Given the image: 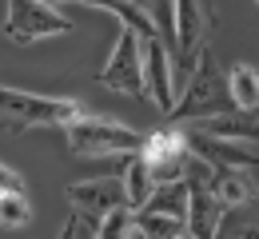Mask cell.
Listing matches in <instances>:
<instances>
[{"label":"cell","mask_w":259,"mask_h":239,"mask_svg":"<svg viewBox=\"0 0 259 239\" xmlns=\"http://www.w3.org/2000/svg\"><path fill=\"white\" fill-rule=\"evenodd\" d=\"M140 52H144V100H152L167 116L171 104H176V76H171L167 44H163L160 36H144L140 40Z\"/></svg>","instance_id":"obj_7"},{"label":"cell","mask_w":259,"mask_h":239,"mask_svg":"<svg viewBox=\"0 0 259 239\" xmlns=\"http://www.w3.org/2000/svg\"><path fill=\"white\" fill-rule=\"evenodd\" d=\"M184 144H188V152H195L199 160H207L215 171H224V168L251 171L255 168V139H220V136L199 132V128H188V132H184Z\"/></svg>","instance_id":"obj_8"},{"label":"cell","mask_w":259,"mask_h":239,"mask_svg":"<svg viewBox=\"0 0 259 239\" xmlns=\"http://www.w3.org/2000/svg\"><path fill=\"white\" fill-rule=\"evenodd\" d=\"M64 32H72V20L56 12V4H44V0H8L4 36L12 44H36L44 36H64Z\"/></svg>","instance_id":"obj_4"},{"label":"cell","mask_w":259,"mask_h":239,"mask_svg":"<svg viewBox=\"0 0 259 239\" xmlns=\"http://www.w3.org/2000/svg\"><path fill=\"white\" fill-rule=\"evenodd\" d=\"M64 196L72 200V207L88 211V215H104L108 207L124 204V187H120V175H96V179H76L68 183Z\"/></svg>","instance_id":"obj_10"},{"label":"cell","mask_w":259,"mask_h":239,"mask_svg":"<svg viewBox=\"0 0 259 239\" xmlns=\"http://www.w3.org/2000/svg\"><path fill=\"white\" fill-rule=\"evenodd\" d=\"M192 128L207 132V136H220V139H255V112L227 108V112H215V116L192 120Z\"/></svg>","instance_id":"obj_11"},{"label":"cell","mask_w":259,"mask_h":239,"mask_svg":"<svg viewBox=\"0 0 259 239\" xmlns=\"http://www.w3.org/2000/svg\"><path fill=\"white\" fill-rule=\"evenodd\" d=\"M64 136H68V148L76 152V156H128L140 148V132H132L124 124H116V120H104V116H76V120H68L64 124Z\"/></svg>","instance_id":"obj_3"},{"label":"cell","mask_w":259,"mask_h":239,"mask_svg":"<svg viewBox=\"0 0 259 239\" xmlns=\"http://www.w3.org/2000/svg\"><path fill=\"white\" fill-rule=\"evenodd\" d=\"M224 80H227L231 108H239V112H255V104H259V76H255V64H235Z\"/></svg>","instance_id":"obj_14"},{"label":"cell","mask_w":259,"mask_h":239,"mask_svg":"<svg viewBox=\"0 0 259 239\" xmlns=\"http://www.w3.org/2000/svg\"><path fill=\"white\" fill-rule=\"evenodd\" d=\"M231 108V96H227V80L215 68V56L211 48L203 44L195 52L192 68L184 76V88L176 92V104L167 112V120H199V116H215V112H227Z\"/></svg>","instance_id":"obj_1"},{"label":"cell","mask_w":259,"mask_h":239,"mask_svg":"<svg viewBox=\"0 0 259 239\" xmlns=\"http://www.w3.org/2000/svg\"><path fill=\"white\" fill-rule=\"evenodd\" d=\"M84 108L76 100H56V96H36L0 84V124L12 132L24 128H64L68 120H76Z\"/></svg>","instance_id":"obj_2"},{"label":"cell","mask_w":259,"mask_h":239,"mask_svg":"<svg viewBox=\"0 0 259 239\" xmlns=\"http://www.w3.org/2000/svg\"><path fill=\"white\" fill-rule=\"evenodd\" d=\"M224 204L215 200V192L199 179H188V207H184V231L195 239H211L220 227Z\"/></svg>","instance_id":"obj_9"},{"label":"cell","mask_w":259,"mask_h":239,"mask_svg":"<svg viewBox=\"0 0 259 239\" xmlns=\"http://www.w3.org/2000/svg\"><path fill=\"white\" fill-rule=\"evenodd\" d=\"M211 192H215V200L224 207H247L255 200V179L243 168H224V171H215Z\"/></svg>","instance_id":"obj_12"},{"label":"cell","mask_w":259,"mask_h":239,"mask_svg":"<svg viewBox=\"0 0 259 239\" xmlns=\"http://www.w3.org/2000/svg\"><path fill=\"white\" fill-rule=\"evenodd\" d=\"M28 215H32V207H28V196H24V192L0 187V223H4V227H24Z\"/></svg>","instance_id":"obj_16"},{"label":"cell","mask_w":259,"mask_h":239,"mask_svg":"<svg viewBox=\"0 0 259 239\" xmlns=\"http://www.w3.org/2000/svg\"><path fill=\"white\" fill-rule=\"evenodd\" d=\"M0 187H8V192H24V179L8 168V164H0Z\"/></svg>","instance_id":"obj_18"},{"label":"cell","mask_w":259,"mask_h":239,"mask_svg":"<svg viewBox=\"0 0 259 239\" xmlns=\"http://www.w3.org/2000/svg\"><path fill=\"white\" fill-rule=\"evenodd\" d=\"M136 152L144 156V164H148V171H152V183L184 179V156H188L184 132H176V128H160V132H152V136L140 139Z\"/></svg>","instance_id":"obj_6"},{"label":"cell","mask_w":259,"mask_h":239,"mask_svg":"<svg viewBox=\"0 0 259 239\" xmlns=\"http://www.w3.org/2000/svg\"><path fill=\"white\" fill-rule=\"evenodd\" d=\"M44 4H68V0H44Z\"/></svg>","instance_id":"obj_19"},{"label":"cell","mask_w":259,"mask_h":239,"mask_svg":"<svg viewBox=\"0 0 259 239\" xmlns=\"http://www.w3.org/2000/svg\"><path fill=\"white\" fill-rule=\"evenodd\" d=\"M100 84L120 92V96H144V52H140V36L120 24V40L108 56V64L100 68Z\"/></svg>","instance_id":"obj_5"},{"label":"cell","mask_w":259,"mask_h":239,"mask_svg":"<svg viewBox=\"0 0 259 239\" xmlns=\"http://www.w3.org/2000/svg\"><path fill=\"white\" fill-rule=\"evenodd\" d=\"M96 227H100V219H96V215H88V211L72 207L68 223L60 227V235H64V239H76V235H96Z\"/></svg>","instance_id":"obj_17"},{"label":"cell","mask_w":259,"mask_h":239,"mask_svg":"<svg viewBox=\"0 0 259 239\" xmlns=\"http://www.w3.org/2000/svg\"><path fill=\"white\" fill-rule=\"evenodd\" d=\"M120 187H124V204L136 211V207H144V200L152 196V171L144 164V156L140 152H128V160H124V168H120Z\"/></svg>","instance_id":"obj_13"},{"label":"cell","mask_w":259,"mask_h":239,"mask_svg":"<svg viewBox=\"0 0 259 239\" xmlns=\"http://www.w3.org/2000/svg\"><path fill=\"white\" fill-rule=\"evenodd\" d=\"M132 223H136L140 235H152V239L184 235V219H180V215H160V211H144V207H136V211H132Z\"/></svg>","instance_id":"obj_15"}]
</instances>
